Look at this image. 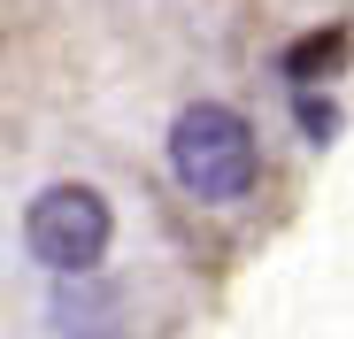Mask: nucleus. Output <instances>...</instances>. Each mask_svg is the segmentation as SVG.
Returning <instances> with one entry per match:
<instances>
[{
	"instance_id": "nucleus-1",
	"label": "nucleus",
	"mask_w": 354,
	"mask_h": 339,
	"mask_svg": "<svg viewBox=\"0 0 354 339\" xmlns=\"http://www.w3.org/2000/svg\"><path fill=\"white\" fill-rule=\"evenodd\" d=\"M169 178L185 185L193 201H208V208L247 201L254 178H262V139H254V124L239 116V108H223V100L177 108V124H169Z\"/></svg>"
},
{
	"instance_id": "nucleus-2",
	"label": "nucleus",
	"mask_w": 354,
	"mask_h": 339,
	"mask_svg": "<svg viewBox=\"0 0 354 339\" xmlns=\"http://www.w3.org/2000/svg\"><path fill=\"white\" fill-rule=\"evenodd\" d=\"M115 239V208L85 185V178H62V185H46L31 208H24V247L31 262H46L54 277H85Z\"/></svg>"
},
{
	"instance_id": "nucleus-3",
	"label": "nucleus",
	"mask_w": 354,
	"mask_h": 339,
	"mask_svg": "<svg viewBox=\"0 0 354 339\" xmlns=\"http://www.w3.org/2000/svg\"><path fill=\"white\" fill-rule=\"evenodd\" d=\"M339 54H346L339 39H308L301 54H292V77H308V70H331V62H339Z\"/></svg>"
},
{
	"instance_id": "nucleus-4",
	"label": "nucleus",
	"mask_w": 354,
	"mask_h": 339,
	"mask_svg": "<svg viewBox=\"0 0 354 339\" xmlns=\"http://www.w3.org/2000/svg\"><path fill=\"white\" fill-rule=\"evenodd\" d=\"M301 131H308V139L331 131V100H301Z\"/></svg>"
}]
</instances>
